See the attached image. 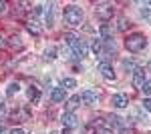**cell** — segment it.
I'll return each instance as SVG.
<instances>
[{"label": "cell", "mask_w": 151, "mask_h": 134, "mask_svg": "<svg viewBox=\"0 0 151 134\" xmlns=\"http://www.w3.org/2000/svg\"><path fill=\"white\" fill-rule=\"evenodd\" d=\"M75 86H77V80H75V78H63V80H60V88H63V90L75 88Z\"/></svg>", "instance_id": "obj_20"}, {"label": "cell", "mask_w": 151, "mask_h": 134, "mask_svg": "<svg viewBox=\"0 0 151 134\" xmlns=\"http://www.w3.org/2000/svg\"><path fill=\"white\" fill-rule=\"evenodd\" d=\"M95 12H97V16H99L101 20H111L113 14H115V6H113L111 2H99L97 8H95Z\"/></svg>", "instance_id": "obj_3"}, {"label": "cell", "mask_w": 151, "mask_h": 134, "mask_svg": "<svg viewBox=\"0 0 151 134\" xmlns=\"http://www.w3.org/2000/svg\"><path fill=\"white\" fill-rule=\"evenodd\" d=\"M6 8H8V4H6V2H0V14H4Z\"/></svg>", "instance_id": "obj_30"}, {"label": "cell", "mask_w": 151, "mask_h": 134, "mask_svg": "<svg viewBox=\"0 0 151 134\" xmlns=\"http://www.w3.org/2000/svg\"><path fill=\"white\" fill-rule=\"evenodd\" d=\"M45 56H47V60H55L57 58V48H47L45 50Z\"/></svg>", "instance_id": "obj_25"}, {"label": "cell", "mask_w": 151, "mask_h": 134, "mask_svg": "<svg viewBox=\"0 0 151 134\" xmlns=\"http://www.w3.org/2000/svg\"><path fill=\"white\" fill-rule=\"evenodd\" d=\"M8 44H10L12 48H18V50H20V48H22V38H20L18 34H12L10 40H8Z\"/></svg>", "instance_id": "obj_19"}, {"label": "cell", "mask_w": 151, "mask_h": 134, "mask_svg": "<svg viewBox=\"0 0 151 134\" xmlns=\"http://www.w3.org/2000/svg\"><path fill=\"white\" fill-rule=\"evenodd\" d=\"M111 102H113V106H115V108H127V106H129V98H127V94H123V92L113 94Z\"/></svg>", "instance_id": "obj_6"}, {"label": "cell", "mask_w": 151, "mask_h": 134, "mask_svg": "<svg viewBox=\"0 0 151 134\" xmlns=\"http://www.w3.org/2000/svg\"><path fill=\"white\" fill-rule=\"evenodd\" d=\"M60 122H63V126H65L67 130H70V128H75V126L79 124V120H77L75 112H65V114L60 116Z\"/></svg>", "instance_id": "obj_5"}, {"label": "cell", "mask_w": 151, "mask_h": 134, "mask_svg": "<svg viewBox=\"0 0 151 134\" xmlns=\"http://www.w3.org/2000/svg\"><path fill=\"white\" fill-rule=\"evenodd\" d=\"M4 116H6V104L0 102V118H4Z\"/></svg>", "instance_id": "obj_29"}, {"label": "cell", "mask_w": 151, "mask_h": 134, "mask_svg": "<svg viewBox=\"0 0 151 134\" xmlns=\"http://www.w3.org/2000/svg\"><path fill=\"white\" fill-rule=\"evenodd\" d=\"M109 122H111V126L115 128V130H113V134H121L123 130H125V126H123V120H121L119 116H115V114H111V116H109Z\"/></svg>", "instance_id": "obj_10"}, {"label": "cell", "mask_w": 151, "mask_h": 134, "mask_svg": "<svg viewBox=\"0 0 151 134\" xmlns=\"http://www.w3.org/2000/svg\"><path fill=\"white\" fill-rule=\"evenodd\" d=\"M131 84H133V88H139L145 84V68H135V72H133V78H131Z\"/></svg>", "instance_id": "obj_4"}, {"label": "cell", "mask_w": 151, "mask_h": 134, "mask_svg": "<svg viewBox=\"0 0 151 134\" xmlns=\"http://www.w3.org/2000/svg\"><path fill=\"white\" fill-rule=\"evenodd\" d=\"M99 34H101V40H111V36H113V30H111L107 24H103V26L99 28Z\"/></svg>", "instance_id": "obj_18"}, {"label": "cell", "mask_w": 151, "mask_h": 134, "mask_svg": "<svg viewBox=\"0 0 151 134\" xmlns=\"http://www.w3.org/2000/svg\"><path fill=\"white\" fill-rule=\"evenodd\" d=\"M18 90H20V84H18V82H10V84H8V88H6V96L10 98V96H14Z\"/></svg>", "instance_id": "obj_21"}, {"label": "cell", "mask_w": 151, "mask_h": 134, "mask_svg": "<svg viewBox=\"0 0 151 134\" xmlns=\"http://www.w3.org/2000/svg\"><path fill=\"white\" fill-rule=\"evenodd\" d=\"M65 98H67V90H63V88H55L52 94H50V100L52 102H63Z\"/></svg>", "instance_id": "obj_14"}, {"label": "cell", "mask_w": 151, "mask_h": 134, "mask_svg": "<svg viewBox=\"0 0 151 134\" xmlns=\"http://www.w3.org/2000/svg\"><path fill=\"white\" fill-rule=\"evenodd\" d=\"M81 100L85 102V104H97L99 96H97V92H93V90H83L81 92Z\"/></svg>", "instance_id": "obj_9"}, {"label": "cell", "mask_w": 151, "mask_h": 134, "mask_svg": "<svg viewBox=\"0 0 151 134\" xmlns=\"http://www.w3.org/2000/svg\"><path fill=\"white\" fill-rule=\"evenodd\" d=\"M141 14H143V16L151 22V2H149V4H145V6L141 8Z\"/></svg>", "instance_id": "obj_24"}, {"label": "cell", "mask_w": 151, "mask_h": 134, "mask_svg": "<svg viewBox=\"0 0 151 134\" xmlns=\"http://www.w3.org/2000/svg\"><path fill=\"white\" fill-rule=\"evenodd\" d=\"M147 68H149V70H151V62H149V66H147Z\"/></svg>", "instance_id": "obj_35"}, {"label": "cell", "mask_w": 151, "mask_h": 134, "mask_svg": "<svg viewBox=\"0 0 151 134\" xmlns=\"http://www.w3.org/2000/svg\"><path fill=\"white\" fill-rule=\"evenodd\" d=\"M26 96H28V100L32 102V104H36V102L40 100V88H36V86H28Z\"/></svg>", "instance_id": "obj_11"}, {"label": "cell", "mask_w": 151, "mask_h": 134, "mask_svg": "<svg viewBox=\"0 0 151 134\" xmlns=\"http://www.w3.org/2000/svg\"><path fill=\"white\" fill-rule=\"evenodd\" d=\"M10 134H24V130H22V128H12Z\"/></svg>", "instance_id": "obj_31"}, {"label": "cell", "mask_w": 151, "mask_h": 134, "mask_svg": "<svg viewBox=\"0 0 151 134\" xmlns=\"http://www.w3.org/2000/svg\"><path fill=\"white\" fill-rule=\"evenodd\" d=\"M93 134H113V130L111 128H105V126H97L93 130Z\"/></svg>", "instance_id": "obj_26"}, {"label": "cell", "mask_w": 151, "mask_h": 134, "mask_svg": "<svg viewBox=\"0 0 151 134\" xmlns=\"http://www.w3.org/2000/svg\"><path fill=\"white\" fill-rule=\"evenodd\" d=\"M63 18H65V22L69 26H79L83 22V10L79 6H75V4H69L65 8V12H63Z\"/></svg>", "instance_id": "obj_2"}, {"label": "cell", "mask_w": 151, "mask_h": 134, "mask_svg": "<svg viewBox=\"0 0 151 134\" xmlns=\"http://www.w3.org/2000/svg\"><path fill=\"white\" fill-rule=\"evenodd\" d=\"M99 72H101V76L105 80H115V70L111 64H107V62H101L99 64Z\"/></svg>", "instance_id": "obj_7"}, {"label": "cell", "mask_w": 151, "mask_h": 134, "mask_svg": "<svg viewBox=\"0 0 151 134\" xmlns=\"http://www.w3.org/2000/svg\"><path fill=\"white\" fill-rule=\"evenodd\" d=\"M24 26H26V30H28V32L32 34V36H38V34L42 32V30H40V26H38V22H36V20H28V22L24 24Z\"/></svg>", "instance_id": "obj_15"}, {"label": "cell", "mask_w": 151, "mask_h": 134, "mask_svg": "<svg viewBox=\"0 0 151 134\" xmlns=\"http://www.w3.org/2000/svg\"><path fill=\"white\" fill-rule=\"evenodd\" d=\"M65 40H67V44H69V46H75L77 42H79V36H77L75 32H67V34H65Z\"/></svg>", "instance_id": "obj_22"}, {"label": "cell", "mask_w": 151, "mask_h": 134, "mask_svg": "<svg viewBox=\"0 0 151 134\" xmlns=\"http://www.w3.org/2000/svg\"><path fill=\"white\" fill-rule=\"evenodd\" d=\"M50 134H58V132H50Z\"/></svg>", "instance_id": "obj_36"}, {"label": "cell", "mask_w": 151, "mask_h": 134, "mask_svg": "<svg viewBox=\"0 0 151 134\" xmlns=\"http://www.w3.org/2000/svg\"><path fill=\"white\" fill-rule=\"evenodd\" d=\"M127 26H129V20L125 18V16H121V18H119V22H117V30H119V32H125V30H127Z\"/></svg>", "instance_id": "obj_23"}, {"label": "cell", "mask_w": 151, "mask_h": 134, "mask_svg": "<svg viewBox=\"0 0 151 134\" xmlns=\"http://www.w3.org/2000/svg\"><path fill=\"white\" fill-rule=\"evenodd\" d=\"M143 110L151 112V98H145V100H143Z\"/></svg>", "instance_id": "obj_28"}, {"label": "cell", "mask_w": 151, "mask_h": 134, "mask_svg": "<svg viewBox=\"0 0 151 134\" xmlns=\"http://www.w3.org/2000/svg\"><path fill=\"white\" fill-rule=\"evenodd\" d=\"M12 118L16 122H26V120H30V110L28 108H16V112L12 114Z\"/></svg>", "instance_id": "obj_8"}, {"label": "cell", "mask_w": 151, "mask_h": 134, "mask_svg": "<svg viewBox=\"0 0 151 134\" xmlns=\"http://www.w3.org/2000/svg\"><path fill=\"white\" fill-rule=\"evenodd\" d=\"M70 48H73V54L77 56V58H83V56L87 54V44H85V42H81V40H79L75 46H70Z\"/></svg>", "instance_id": "obj_13"}, {"label": "cell", "mask_w": 151, "mask_h": 134, "mask_svg": "<svg viewBox=\"0 0 151 134\" xmlns=\"http://www.w3.org/2000/svg\"><path fill=\"white\" fill-rule=\"evenodd\" d=\"M141 92H143L145 96H149V94H151V80H145V84L141 86Z\"/></svg>", "instance_id": "obj_27"}, {"label": "cell", "mask_w": 151, "mask_h": 134, "mask_svg": "<svg viewBox=\"0 0 151 134\" xmlns=\"http://www.w3.org/2000/svg\"><path fill=\"white\" fill-rule=\"evenodd\" d=\"M60 134H70V130H67V128H65V130H63Z\"/></svg>", "instance_id": "obj_34"}, {"label": "cell", "mask_w": 151, "mask_h": 134, "mask_svg": "<svg viewBox=\"0 0 151 134\" xmlns=\"http://www.w3.org/2000/svg\"><path fill=\"white\" fill-rule=\"evenodd\" d=\"M145 46H147V38H145L141 32H133V34H129L127 38H125V48H127L129 52H133V54L141 52Z\"/></svg>", "instance_id": "obj_1"}, {"label": "cell", "mask_w": 151, "mask_h": 134, "mask_svg": "<svg viewBox=\"0 0 151 134\" xmlns=\"http://www.w3.org/2000/svg\"><path fill=\"white\" fill-rule=\"evenodd\" d=\"M121 66H123V70H125V72H135L137 64H135V60H133V58H125V60L121 62Z\"/></svg>", "instance_id": "obj_17"}, {"label": "cell", "mask_w": 151, "mask_h": 134, "mask_svg": "<svg viewBox=\"0 0 151 134\" xmlns=\"http://www.w3.org/2000/svg\"><path fill=\"white\" fill-rule=\"evenodd\" d=\"M91 50H93L95 56H101L103 54V40H101V38H95L93 44H91Z\"/></svg>", "instance_id": "obj_16"}, {"label": "cell", "mask_w": 151, "mask_h": 134, "mask_svg": "<svg viewBox=\"0 0 151 134\" xmlns=\"http://www.w3.org/2000/svg\"><path fill=\"white\" fill-rule=\"evenodd\" d=\"M81 94H75V96H70L69 100H67V112H73L77 106H81Z\"/></svg>", "instance_id": "obj_12"}, {"label": "cell", "mask_w": 151, "mask_h": 134, "mask_svg": "<svg viewBox=\"0 0 151 134\" xmlns=\"http://www.w3.org/2000/svg\"><path fill=\"white\" fill-rule=\"evenodd\" d=\"M0 134H10V132H8L6 128H0Z\"/></svg>", "instance_id": "obj_32"}, {"label": "cell", "mask_w": 151, "mask_h": 134, "mask_svg": "<svg viewBox=\"0 0 151 134\" xmlns=\"http://www.w3.org/2000/svg\"><path fill=\"white\" fill-rule=\"evenodd\" d=\"M4 46V38H2V34H0V48Z\"/></svg>", "instance_id": "obj_33"}]
</instances>
